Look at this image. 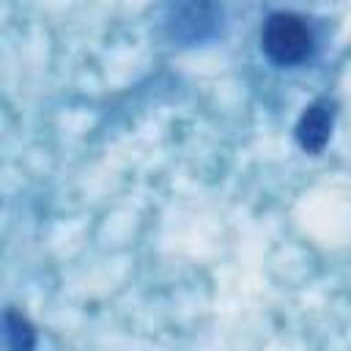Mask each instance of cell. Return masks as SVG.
I'll use <instances>...</instances> for the list:
<instances>
[{"label":"cell","instance_id":"cell-1","mask_svg":"<svg viewBox=\"0 0 351 351\" xmlns=\"http://www.w3.org/2000/svg\"><path fill=\"white\" fill-rule=\"evenodd\" d=\"M315 36L304 16L293 11H274L261 30V49L274 66H299L313 55Z\"/></svg>","mask_w":351,"mask_h":351},{"label":"cell","instance_id":"cell-2","mask_svg":"<svg viewBox=\"0 0 351 351\" xmlns=\"http://www.w3.org/2000/svg\"><path fill=\"white\" fill-rule=\"evenodd\" d=\"M335 126V104L326 99H318L304 107V112L296 121V143L307 154H321L332 137Z\"/></svg>","mask_w":351,"mask_h":351}]
</instances>
